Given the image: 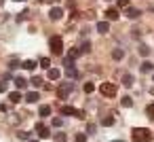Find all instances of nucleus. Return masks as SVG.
Returning <instances> with one entry per match:
<instances>
[{
    "mask_svg": "<svg viewBox=\"0 0 154 142\" xmlns=\"http://www.w3.org/2000/svg\"><path fill=\"white\" fill-rule=\"evenodd\" d=\"M49 47H51L53 55H61V51H63V40H61V36H51V38H49Z\"/></svg>",
    "mask_w": 154,
    "mask_h": 142,
    "instance_id": "nucleus-2",
    "label": "nucleus"
},
{
    "mask_svg": "<svg viewBox=\"0 0 154 142\" xmlns=\"http://www.w3.org/2000/svg\"><path fill=\"white\" fill-rule=\"evenodd\" d=\"M17 136H19V138H21V140H26V138H28V131H19V134H17Z\"/></svg>",
    "mask_w": 154,
    "mask_h": 142,
    "instance_id": "nucleus-36",
    "label": "nucleus"
},
{
    "mask_svg": "<svg viewBox=\"0 0 154 142\" xmlns=\"http://www.w3.org/2000/svg\"><path fill=\"white\" fill-rule=\"evenodd\" d=\"M61 15H63V11H61L59 7H53V9L49 11V17H51L53 21H57V19H61Z\"/></svg>",
    "mask_w": 154,
    "mask_h": 142,
    "instance_id": "nucleus-7",
    "label": "nucleus"
},
{
    "mask_svg": "<svg viewBox=\"0 0 154 142\" xmlns=\"http://www.w3.org/2000/svg\"><path fill=\"white\" fill-rule=\"evenodd\" d=\"M38 115H40V117H49V115H51V106L42 104V106L38 108Z\"/></svg>",
    "mask_w": 154,
    "mask_h": 142,
    "instance_id": "nucleus-18",
    "label": "nucleus"
},
{
    "mask_svg": "<svg viewBox=\"0 0 154 142\" xmlns=\"http://www.w3.org/2000/svg\"><path fill=\"white\" fill-rule=\"evenodd\" d=\"M40 2H49V0H40Z\"/></svg>",
    "mask_w": 154,
    "mask_h": 142,
    "instance_id": "nucleus-39",
    "label": "nucleus"
},
{
    "mask_svg": "<svg viewBox=\"0 0 154 142\" xmlns=\"http://www.w3.org/2000/svg\"><path fill=\"white\" fill-rule=\"evenodd\" d=\"M61 76V70L59 68H49V81H57Z\"/></svg>",
    "mask_w": 154,
    "mask_h": 142,
    "instance_id": "nucleus-13",
    "label": "nucleus"
},
{
    "mask_svg": "<svg viewBox=\"0 0 154 142\" xmlns=\"http://www.w3.org/2000/svg\"><path fill=\"white\" fill-rule=\"evenodd\" d=\"M131 138H133V142H150V140H152V134H150V129H146V127H133Z\"/></svg>",
    "mask_w": 154,
    "mask_h": 142,
    "instance_id": "nucleus-1",
    "label": "nucleus"
},
{
    "mask_svg": "<svg viewBox=\"0 0 154 142\" xmlns=\"http://www.w3.org/2000/svg\"><path fill=\"white\" fill-rule=\"evenodd\" d=\"M95 91V85L93 83H85V93H93Z\"/></svg>",
    "mask_w": 154,
    "mask_h": 142,
    "instance_id": "nucleus-28",
    "label": "nucleus"
},
{
    "mask_svg": "<svg viewBox=\"0 0 154 142\" xmlns=\"http://www.w3.org/2000/svg\"><path fill=\"white\" fill-rule=\"evenodd\" d=\"M17 66H19V62H17V60H11V68H13V70H15V68H17Z\"/></svg>",
    "mask_w": 154,
    "mask_h": 142,
    "instance_id": "nucleus-35",
    "label": "nucleus"
},
{
    "mask_svg": "<svg viewBox=\"0 0 154 142\" xmlns=\"http://www.w3.org/2000/svg\"><path fill=\"white\" fill-rule=\"evenodd\" d=\"M112 142H122V140H112Z\"/></svg>",
    "mask_w": 154,
    "mask_h": 142,
    "instance_id": "nucleus-37",
    "label": "nucleus"
},
{
    "mask_svg": "<svg viewBox=\"0 0 154 142\" xmlns=\"http://www.w3.org/2000/svg\"><path fill=\"white\" fill-rule=\"evenodd\" d=\"M118 17H120L118 9H108V11H106V19H108V21H116Z\"/></svg>",
    "mask_w": 154,
    "mask_h": 142,
    "instance_id": "nucleus-9",
    "label": "nucleus"
},
{
    "mask_svg": "<svg viewBox=\"0 0 154 142\" xmlns=\"http://www.w3.org/2000/svg\"><path fill=\"white\" fill-rule=\"evenodd\" d=\"M26 102H28V104H34V102H38V91H30V93L26 95Z\"/></svg>",
    "mask_w": 154,
    "mask_h": 142,
    "instance_id": "nucleus-17",
    "label": "nucleus"
},
{
    "mask_svg": "<svg viewBox=\"0 0 154 142\" xmlns=\"http://www.w3.org/2000/svg\"><path fill=\"white\" fill-rule=\"evenodd\" d=\"M66 76H68V79H78V76H80L78 70L74 68V64H72V66H66Z\"/></svg>",
    "mask_w": 154,
    "mask_h": 142,
    "instance_id": "nucleus-10",
    "label": "nucleus"
},
{
    "mask_svg": "<svg viewBox=\"0 0 154 142\" xmlns=\"http://www.w3.org/2000/svg\"><path fill=\"white\" fill-rule=\"evenodd\" d=\"M80 51H82V53H89V51H91V43H89V40H85V43H82V47H80Z\"/></svg>",
    "mask_w": 154,
    "mask_h": 142,
    "instance_id": "nucleus-27",
    "label": "nucleus"
},
{
    "mask_svg": "<svg viewBox=\"0 0 154 142\" xmlns=\"http://www.w3.org/2000/svg\"><path fill=\"white\" fill-rule=\"evenodd\" d=\"M120 104H122V106H125V108H131V106H133V100H131V98H129V95H125V98H122V100H120Z\"/></svg>",
    "mask_w": 154,
    "mask_h": 142,
    "instance_id": "nucleus-24",
    "label": "nucleus"
},
{
    "mask_svg": "<svg viewBox=\"0 0 154 142\" xmlns=\"http://www.w3.org/2000/svg\"><path fill=\"white\" fill-rule=\"evenodd\" d=\"M15 85H17V89H26V87H28V81L21 79V76H17V79H15Z\"/></svg>",
    "mask_w": 154,
    "mask_h": 142,
    "instance_id": "nucleus-20",
    "label": "nucleus"
},
{
    "mask_svg": "<svg viewBox=\"0 0 154 142\" xmlns=\"http://www.w3.org/2000/svg\"><path fill=\"white\" fill-rule=\"evenodd\" d=\"M70 91H72V85H70V83H68V85L63 83V85H61V87L57 89V95H59V98L63 100V98H68V95H70Z\"/></svg>",
    "mask_w": 154,
    "mask_h": 142,
    "instance_id": "nucleus-6",
    "label": "nucleus"
},
{
    "mask_svg": "<svg viewBox=\"0 0 154 142\" xmlns=\"http://www.w3.org/2000/svg\"><path fill=\"white\" fill-rule=\"evenodd\" d=\"M55 140H57V142H68L66 134H57V136H55Z\"/></svg>",
    "mask_w": 154,
    "mask_h": 142,
    "instance_id": "nucleus-32",
    "label": "nucleus"
},
{
    "mask_svg": "<svg viewBox=\"0 0 154 142\" xmlns=\"http://www.w3.org/2000/svg\"><path fill=\"white\" fill-rule=\"evenodd\" d=\"M30 83H32V87H42V83H45V81H42L40 76H32V81H30Z\"/></svg>",
    "mask_w": 154,
    "mask_h": 142,
    "instance_id": "nucleus-23",
    "label": "nucleus"
},
{
    "mask_svg": "<svg viewBox=\"0 0 154 142\" xmlns=\"http://www.w3.org/2000/svg\"><path fill=\"white\" fill-rule=\"evenodd\" d=\"M38 64H40V68H45V70H49V68H51V62H49V57H42Z\"/></svg>",
    "mask_w": 154,
    "mask_h": 142,
    "instance_id": "nucleus-26",
    "label": "nucleus"
},
{
    "mask_svg": "<svg viewBox=\"0 0 154 142\" xmlns=\"http://www.w3.org/2000/svg\"><path fill=\"white\" fill-rule=\"evenodd\" d=\"M118 7H120V9H127V7H131V5H129V0H118Z\"/></svg>",
    "mask_w": 154,
    "mask_h": 142,
    "instance_id": "nucleus-33",
    "label": "nucleus"
},
{
    "mask_svg": "<svg viewBox=\"0 0 154 142\" xmlns=\"http://www.w3.org/2000/svg\"><path fill=\"white\" fill-rule=\"evenodd\" d=\"M21 68H26V70H30V72H32V70H36V68H38V64H36L34 60H26V62L21 64Z\"/></svg>",
    "mask_w": 154,
    "mask_h": 142,
    "instance_id": "nucleus-12",
    "label": "nucleus"
},
{
    "mask_svg": "<svg viewBox=\"0 0 154 142\" xmlns=\"http://www.w3.org/2000/svg\"><path fill=\"white\" fill-rule=\"evenodd\" d=\"M76 142H87V134H76Z\"/></svg>",
    "mask_w": 154,
    "mask_h": 142,
    "instance_id": "nucleus-31",
    "label": "nucleus"
},
{
    "mask_svg": "<svg viewBox=\"0 0 154 142\" xmlns=\"http://www.w3.org/2000/svg\"><path fill=\"white\" fill-rule=\"evenodd\" d=\"M9 102H11V104L21 102V93H19V91H11V93H9Z\"/></svg>",
    "mask_w": 154,
    "mask_h": 142,
    "instance_id": "nucleus-15",
    "label": "nucleus"
},
{
    "mask_svg": "<svg viewBox=\"0 0 154 142\" xmlns=\"http://www.w3.org/2000/svg\"><path fill=\"white\" fill-rule=\"evenodd\" d=\"M61 115H68V117H78V119H82L85 117V112H80V110H76L74 106H61Z\"/></svg>",
    "mask_w": 154,
    "mask_h": 142,
    "instance_id": "nucleus-4",
    "label": "nucleus"
},
{
    "mask_svg": "<svg viewBox=\"0 0 154 142\" xmlns=\"http://www.w3.org/2000/svg\"><path fill=\"white\" fill-rule=\"evenodd\" d=\"M30 142H38V140H30Z\"/></svg>",
    "mask_w": 154,
    "mask_h": 142,
    "instance_id": "nucleus-40",
    "label": "nucleus"
},
{
    "mask_svg": "<svg viewBox=\"0 0 154 142\" xmlns=\"http://www.w3.org/2000/svg\"><path fill=\"white\" fill-rule=\"evenodd\" d=\"M80 55H82V51H80V49H70V53H68V57H70V60H76V57H80Z\"/></svg>",
    "mask_w": 154,
    "mask_h": 142,
    "instance_id": "nucleus-22",
    "label": "nucleus"
},
{
    "mask_svg": "<svg viewBox=\"0 0 154 142\" xmlns=\"http://www.w3.org/2000/svg\"><path fill=\"white\" fill-rule=\"evenodd\" d=\"M53 125H55V127H61V125H63V119H61V117H55V119H53Z\"/></svg>",
    "mask_w": 154,
    "mask_h": 142,
    "instance_id": "nucleus-30",
    "label": "nucleus"
},
{
    "mask_svg": "<svg viewBox=\"0 0 154 142\" xmlns=\"http://www.w3.org/2000/svg\"><path fill=\"white\" fill-rule=\"evenodd\" d=\"M125 15L129 17V19H137L141 13H139V9H135V7H127V11H125Z\"/></svg>",
    "mask_w": 154,
    "mask_h": 142,
    "instance_id": "nucleus-8",
    "label": "nucleus"
},
{
    "mask_svg": "<svg viewBox=\"0 0 154 142\" xmlns=\"http://www.w3.org/2000/svg\"><path fill=\"white\" fill-rule=\"evenodd\" d=\"M97 32L99 34H108L110 32V24L108 21H97Z\"/></svg>",
    "mask_w": 154,
    "mask_h": 142,
    "instance_id": "nucleus-11",
    "label": "nucleus"
},
{
    "mask_svg": "<svg viewBox=\"0 0 154 142\" xmlns=\"http://www.w3.org/2000/svg\"><path fill=\"white\" fill-rule=\"evenodd\" d=\"M2 2H5V0H0V5H2Z\"/></svg>",
    "mask_w": 154,
    "mask_h": 142,
    "instance_id": "nucleus-42",
    "label": "nucleus"
},
{
    "mask_svg": "<svg viewBox=\"0 0 154 142\" xmlns=\"http://www.w3.org/2000/svg\"><path fill=\"white\" fill-rule=\"evenodd\" d=\"M36 131H38V136L45 140V138H49L51 136V131H49V127L45 125V123H36Z\"/></svg>",
    "mask_w": 154,
    "mask_h": 142,
    "instance_id": "nucleus-5",
    "label": "nucleus"
},
{
    "mask_svg": "<svg viewBox=\"0 0 154 142\" xmlns=\"http://www.w3.org/2000/svg\"><path fill=\"white\" fill-rule=\"evenodd\" d=\"M152 68H154V64H152V62H148V60H146V62H141V66H139V70H141V72H152Z\"/></svg>",
    "mask_w": 154,
    "mask_h": 142,
    "instance_id": "nucleus-16",
    "label": "nucleus"
},
{
    "mask_svg": "<svg viewBox=\"0 0 154 142\" xmlns=\"http://www.w3.org/2000/svg\"><path fill=\"white\" fill-rule=\"evenodd\" d=\"M5 91H7V83L0 81V93H5Z\"/></svg>",
    "mask_w": 154,
    "mask_h": 142,
    "instance_id": "nucleus-34",
    "label": "nucleus"
},
{
    "mask_svg": "<svg viewBox=\"0 0 154 142\" xmlns=\"http://www.w3.org/2000/svg\"><path fill=\"white\" fill-rule=\"evenodd\" d=\"M114 121H116L114 117H103V119H101V125H103V127H112Z\"/></svg>",
    "mask_w": 154,
    "mask_h": 142,
    "instance_id": "nucleus-21",
    "label": "nucleus"
},
{
    "mask_svg": "<svg viewBox=\"0 0 154 142\" xmlns=\"http://www.w3.org/2000/svg\"><path fill=\"white\" fill-rule=\"evenodd\" d=\"M122 57H125V51H122V49H114V51H112V60L118 62V60H122Z\"/></svg>",
    "mask_w": 154,
    "mask_h": 142,
    "instance_id": "nucleus-19",
    "label": "nucleus"
},
{
    "mask_svg": "<svg viewBox=\"0 0 154 142\" xmlns=\"http://www.w3.org/2000/svg\"><path fill=\"white\" fill-rule=\"evenodd\" d=\"M133 83H135V79H133V74H122V85L125 87H133Z\"/></svg>",
    "mask_w": 154,
    "mask_h": 142,
    "instance_id": "nucleus-14",
    "label": "nucleus"
},
{
    "mask_svg": "<svg viewBox=\"0 0 154 142\" xmlns=\"http://www.w3.org/2000/svg\"><path fill=\"white\" fill-rule=\"evenodd\" d=\"M139 55H141V57H148V55H150V47L141 45V47H139Z\"/></svg>",
    "mask_w": 154,
    "mask_h": 142,
    "instance_id": "nucleus-25",
    "label": "nucleus"
},
{
    "mask_svg": "<svg viewBox=\"0 0 154 142\" xmlns=\"http://www.w3.org/2000/svg\"><path fill=\"white\" fill-rule=\"evenodd\" d=\"M146 112H148V117H150V119H154V102H152V104H148Z\"/></svg>",
    "mask_w": 154,
    "mask_h": 142,
    "instance_id": "nucleus-29",
    "label": "nucleus"
},
{
    "mask_svg": "<svg viewBox=\"0 0 154 142\" xmlns=\"http://www.w3.org/2000/svg\"><path fill=\"white\" fill-rule=\"evenodd\" d=\"M152 13H154V5H152Z\"/></svg>",
    "mask_w": 154,
    "mask_h": 142,
    "instance_id": "nucleus-41",
    "label": "nucleus"
},
{
    "mask_svg": "<svg viewBox=\"0 0 154 142\" xmlns=\"http://www.w3.org/2000/svg\"><path fill=\"white\" fill-rule=\"evenodd\" d=\"M116 83H101L99 85V93L101 95H106V98H114L116 95Z\"/></svg>",
    "mask_w": 154,
    "mask_h": 142,
    "instance_id": "nucleus-3",
    "label": "nucleus"
},
{
    "mask_svg": "<svg viewBox=\"0 0 154 142\" xmlns=\"http://www.w3.org/2000/svg\"><path fill=\"white\" fill-rule=\"evenodd\" d=\"M15 2H23V0H15Z\"/></svg>",
    "mask_w": 154,
    "mask_h": 142,
    "instance_id": "nucleus-38",
    "label": "nucleus"
}]
</instances>
